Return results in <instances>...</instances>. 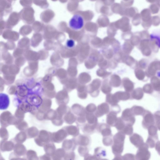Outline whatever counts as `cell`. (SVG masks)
<instances>
[{"mask_svg": "<svg viewBox=\"0 0 160 160\" xmlns=\"http://www.w3.org/2000/svg\"><path fill=\"white\" fill-rule=\"evenodd\" d=\"M125 135L123 133L119 131L113 137V143L112 146V151L115 155H120L123 149Z\"/></svg>", "mask_w": 160, "mask_h": 160, "instance_id": "obj_1", "label": "cell"}, {"mask_svg": "<svg viewBox=\"0 0 160 160\" xmlns=\"http://www.w3.org/2000/svg\"><path fill=\"white\" fill-rule=\"evenodd\" d=\"M84 24V21L83 17L80 14H74L70 20L69 22V27L72 29L78 31L81 29Z\"/></svg>", "mask_w": 160, "mask_h": 160, "instance_id": "obj_2", "label": "cell"}, {"mask_svg": "<svg viewBox=\"0 0 160 160\" xmlns=\"http://www.w3.org/2000/svg\"><path fill=\"white\" fill-rule=\"evenodd\" d=\"M72 139L77 145L88 147L91 142L90 137L86 135L79 134Z\"/></svg>", "mask_w": 160, "mask_h": 160, "instance_id": "obj_3", "label": "cell"}, {"mask_svg": "<svg viewBox=\"0 0 160 160\" xmlns=\"http://www.w3.org/2000/svg\"><path fill=\"white\" fill-rule=\"evenodd\" d=\"M110 110L109 104L107 102H103L98 106L95 115L97 118H99L108 113Z\"/></svg>", "mask_w": 160, "mask_h": 160, "instance_id": "obj_4", "label": "cell"}, {"mask_svg": "<svg viewBox=\"0 0 160 160\" xmlns=\"http://www.w3.org/2000/svg\"><path fill=\"white\" fill-rule=\"evenodd\" d=\"M97 128L103 137L112 136L110 127L108 124L100 123L98 125Z\"/></svg>", "mask_w": 160, "mask_h": 160, "instance_id": "obj_5", "label": "cell"}, {"mask_svg": "<svg viewBox=\"0 0 160 160\" xmlns=\"http://www.w3.org/2000/svg\"><path fill=\"white\" fill-rule=\"evenodd\" d=\"M72 110L73 113L77 117L85 116L86 111L85 108L79 104H73L72 107Z\"/></svg>", "mask_w": 160, "mask_h": 160, "instance_id": "obj_6", "label": "cell"}, {"mask_svg": "<svg viewBox=\"0 0 160 160\" xmlns=\"http://www.w3.org/2000/svg\"><path fill=\"white\" fill-rule=\"evenodd\" d=\"M117 113L110 111L107 115L106 121L107 124L111 127H115L117 120Z\"/></svg>", "mask_w": 160, "mask_h": 160, "instance_id": "obj_7", "label": "cell"}, {"mask_svg": "<svg viewBox=\"0 0 160 160\" xmlns=\"http://www.w3.org/2000/svg\"><path fill=\"white\" fill-rule=\"evenodd\" d=\"M97 126L92 125L88 123H85L82 126V132L87 134H92L97 128Z\"/></svg>", "mask_w": 160, "mask_h": 160, "instance_id": "obj_8", "label": "cell"}, {"mask_svg": "<svg viewBox=\"0 0 160 160\" xmlns=\"http://www.w3.org/2000/svg\"><path fill=\"white\" fill-rule=\"evenodd\" d=\"M106 150L101 147H98L94 150V155L95 156L97 160L104 159V158L106 156Z\"/></svg>", "mask_w": 160, "mask_h": 160, "instance_id": "obj_9", "label": "cell"}, {"mask_svg": "<svg viewBox=\"0 0 160 160\" xmlns=\"http://www.w3.org/2000/svg\"><path fill=\"white\" fill-rule=\"evenodd\" d=\"M85 117L87 123L92 125H98L97 117L93 113L86 112Z\"/></svg>", "mask_w": 160, "mask_h": 160, "instance_id": "obj_10", "label": "cell"}, {"mask_svg": "<svg viewBox=\"0 0 160 160\" xmlns=\"http://www.w3.org/2000/svg\"><path fill=\"white\" fill-rule=\"evenodd\" d=\"M0 109L4 110L8 107L9 103V99L8 96L4 94H0Z\"/></svg>", "mask_w": 160, "mask_h": 160, "instance_id": "obj_11", "label": "cell"}, {"mask_svg": "<svg viewBox=\"0 0 160 160\" xmlns=\"http://www.w3.org/2000/svg\"><path fill=\"white\" fill-rule=\"evenodd\" d=\"M150 37L155 40L156 45L160 48V29L153 31L150 34Z\"/></svg>", "mask_w": 160, "mask_h": 160, "instance_id": "obj_12", "label": "cell"}, {"mask_svg": "<svg viewBox=\"0 0 160 160\" xmlns=\"http://www.w3.org/2000/svg\"><path fill=\"white\" fill-rule=\"evenodd\" d=\"M66 129L68 133L74 137H75L79 134V130L78 127L74 125H71L67 127Z\"/></svg>", "mask_w": 160, "mask_h": 160, "instance_id": "obj_13", "label": "cell"}, {"mask_svg": "<svg viewBox=\"0 0 160 160\" xmlns=\"http://www.w3.org/2000/svg\"><path fill=\"white\" fill-rule=\"evenodd\" d=\"M76 146L77 145L72 139L67 140L64 143V147L67 150L73 151L75 149Z\"/></svg>", "mask_w": 160, "mask_h": 160, "instance_id": "obj_14", "label": "cell"}, {"mask_svg": "<svg viewBox=\"0 0 160 160\" xmlns=\"http://www.w3.org/2000/svg\"><path fill=\"white\" fill-rule=\"evenodd\" d=\"M65 118L66 122L67 123L71 124L76 121L77 117L72 113L70 110L67 112Z\"/></svg>", "mask_w": 160, "mask_h": 160, "instance_id": "obj_15", "label": "cell"}, {"mask_svg": "<svg viewBox=\"0 0 160 160\" xmlns=\"http://www.w3.org/2000/svg\"><path fill=\"white\" fill-rule=\"evenodd\" d=\"M106 102L110 105L118 103L119 102L117 99L115 95H109L106 97Z\"/></svg>", "mask_w": 160, "mask_h": 160, "instance_id": "obj_16", "label": "cell"}, {"mask_svg": "<svg viewBox=\"0 0 160 160\" xmlns=\"http://www.w3.org/2000/svg\"><path fill=\"white\" fill-rule=\"evenodd\" d=\"M78 151L80 156L84 157L88 154L89 149L88 147L79 146Z\"/></svg>", "mask_w": 160, "mask_h": 160, "instance_id": "obj_17", "label": "cell"}, {"mask_svg": "<svg viewBox=\"0 0 160 160\" xmlns=\"http://www.w3.org/2000/svg\"><path fill=\"white\" fill-rule=\"evenodd\" d=\"M125 126L124 123L123 119L120 117H118L115 127L118 131L122 130Z\"/></svg>", "mask_w": 160, "mask_h": 160, "instance_id": "obj_18", "label": "cell"}, {"mask_svg": "<svg viewBox=\"0 0 160 160\" xmlns=\"http://www.w3.org/2000/svg\"><path fill=\"white\" fill-rule=\"evenodd\" d=\"M111 136L103 137L102 141L103 144L104 146H109L112 145L113 140Z\"/></svg>", "mask_w": 160, "mask_h": 160, "instance_id": "obj_19", "label": "cell"}, {"mask_svg": "<svg viewBox=\"0 0 160 160\" xmlns=\"http://www.w3.org/2000/svg\"><path fill=\"white\" fill-rule=\"evenodd\" d=\"M97 108V107L95 104L90 103L87 106L85 109L86 112L93 113L95 112Z\"/></svg>", "mask_w": 160, "mask_h": 160, "instance_id": "obj_20", "label": "cell"}, {"mask_svg": "<svg viewBox=\"0 0 160 160\" xmlns=\"http://www.w3.org/2000/svg\"><path fill=\"white\" fill-rule=\"evenodd\" d=\"M87 121L85 116L77 117L76 123L78 126H82Z\"/></svg>", "mask_w": 160, "mask_h": 160, "instance_id": "obj_21", "label": "cell"}, {"mask_svg": "<svg viewBox=\"0 0 160 160\" xmlns=\"http://www.w3.org/2000/svg\"><path fill=\"white\" fill-rule=\"evenodd\" d=\"M111 111H113L117 114L119 113L121 111L120 106L118 104L111 105Z\"/></svg>", "mask_w": 160, "mask_h": 160, "instance_id": "obj_22", "label": "cell"}, {"mask_svg": "<svg viewBox=\"0 0 160 160\" xmlns=\"http://www.w3.org/2000/svg\"><path fill=\"white\" fill-rule=\"evenodd\" d=\"M67 47L69 48H72L75 45L74 41L72 39H69L67 41L66 43Z\"/></svg>", "mask_w": 160, "mask_h": 160, "instance_id": "obj_23", "label": "cell"}, {"mask_svg": "<svg viewBox=\"0 0 160 160\" xmlns=\"http://www.w3.org/2000/svg\"><path fill=\"white\" fill-rule=\"evenodd\" d=\"M75 153L73 152H68L66 156V158L69 159H74L75 158Z\"/></svg>", "mask_w": 160, "mask_h": 160, "instance_id": "obj_24", "label": "cell"}, {"mask_svg": "<svg viewBox=\"0 0 160 160\" xmlns=\"http://www.w3.org/2000/svg\"><path fill=\"white\" fill-rule=\"evenodd\" d=\"M84 160H97V159L94 155H92L88 154L84 157Z\"/></svg>", "mask_w": 160, "mask_h": 160, "instance_id": "obj_25", "label": "cell"}, {"mask_svg": "<svg viewBox=\"0 0 160 160\" xmlns=\"http://www.w3.org/2000/svg\"><path fill=\"white\" fill-rule=\"evenodd\" d=\"M120 155H115V157L113 159L114 160H120L122 159V157Z\"/></svg>", "mask_w": 160, "mask_h": 160, "instance_id": "obj_26", "label": "cell"}]
</instances>
